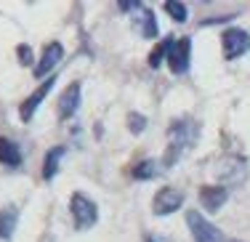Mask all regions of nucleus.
<instances>
[{
    "mask_svg": "<svg viewBox=\"0 0 250 242\" xmlns=\"http://www.w3.org/2000/svg\"><path fill=\"white\" fill-rule=\"evenodd\" d=\"M170 40H173V38H165V40H160V43H157V48H154L152 54H149V67H154V69H157L160 64H163L165 54H168V45H170Z\"/></svg>",
    "mask_w": 250,
    "mask_h": 242,
    "instance_id": "obj_17",
    "label": "nucleus"
},
{
    "mask_svg": "<svg viewBox=\"0 0 250 242\" xmlns=\"http://www.w3.org/2000/svg\"><path fill=\"white\" fill-rule=\"evenodd\" d=\"M16 221H19V208L14 205H5L0 210V240H8L16 229Z\"/></svg>",
    "mask_w": 250,
    "mask_h": 242,
    "instance_id": "obj_14",
    "label": "nucleus"
},
{
    "mask_svg": "<svg viewBox=\"0 0 250 242\" xmlns=\"http://www.w3.org/2000/svg\"><path fill=\"white\" fill-rule=\"evenodd\" d=\"M184 205V192L176 186H165L154 194V202H152V210L154 216H170L173 210H178Z\"/></svg>",
    "mask_w": 250,
    "mask_h": 242,
    "instance_id": "obj_6",
    "label": "nucleus"
},
{
    "mask_svg": "<svg viewBox=\"0 0 250 242\" xmlns=\"http://www.w3.org/2000/svg\"><path fill=\"white\" fill-rule=\"evenodd\" d=\"M197 139H200V125L192 117H178V120H173L168 128V152H165V157H163V165L170 168L173 162H178V157H181L189 146L197 144Z\"/></svg>",
    "mask_w": 250,
    "mask_h": 242,
    "instance_id": "obj_1",
    "label": "nucleus"
},
{
    "mask_svg": "<svg viewBox=\"0 0 250 242\" xmlns=\"http://www.w3.org/2000/svg\"><path fill=\"white\" fill-rule=\"evenodd\" d=\"M163 8H165V14H168L173 21H187V16H189V11H187L184 3H165Z\"/></svg>",
    "mask_w": 250,
    "mask_h": 242,
    "instance_id": "obj_18",
    "label": "nucleus"
},
{
    "mask_svg": "<svg viewBox=\"0 0 250 242\" xmlns=\"http://www.w3.org/2000/svg\"><path fill=\"white\" fill-rule=\"evenodd\" d=\"M80 82H69L67 88H64V93L59 96V117L62 120H69V117L77 112L80 107Z\"/></svg>",
    "mask_w": 250,
    "mask_h": 242,
    "instance_id": "obj_8",
    "label": "nucleus"
},
{
    "mask_svg": "<svg viewBox=\"0 0 250 242\" xmlns=\"http://www.w3.org/2000/svg\"><path fill=\"white\" fill-rule=\"evenodd\" d=\"M157 173H160V162L157 160H144V162H139L133 168V179H139V181H149Z\"/></svg>",
    "mask_w": 250,
    "mask_h": 242,
    "instance_id": "obj_16",
    "label": "nucleus"
},
{
    "mask_svg": "<svg viewBox=\"0 0 250 242\" xmlns=\"http://www.w3.org/2000/svg\"><path fill=\"white\" fill-rule=\"evenodd\" d=\"M69 210H72V218H75V226L80 229V232H85V229H91L93 223L99 221V208L96 202H93L91 197H85V194H72V202H69Z\"/></svg>",
    "mask_w": 250,
    "mask_h": 242,
    "instance_id": "obj_2",
    "label": "nucleus"
},
{
    "mask_svg": "<svg viewBox=\"0 0 250 242\" xmlns=\"http://www.w3.org/2000/svg\"><path fill=\"white\" fill-rule=\"evenodd\" d=\"M189 56H192V40L189 38H173L168 45V67L173 75H184L189 69Z\"/></svg>",
    "mask_w": 250,
    "mask_h": 242,
    "instance_id": "obj_4",
    "label": "nucleus"
},
{
    "mask_svg": "<svg viewBox=\"0 0 250 242\" xmlns=\"http://www.w3.org/2000/svg\"><path fill=\"white\" fill-rule=\"evenodd\" d=\"M128 128H130V133H141V131L146 128V117H144V115H139V112L128 115Z\"/></svg>",
    "mask_w": 250,
    "mask_h": 242,
    "instance_id": "obj_19",
    "label": "nucleus"
},
{
    "mask_svg": "<svg viewBox=\"0 0 250 242\" xmlns=\"http://www.w3.org/2000/svg\"><path fill=\"white\" fill-rule=\"evenodd\" d=\"M226 200H229V189H224V186H202L200 189V202L208 213H216Z\"/></svg>",
    "mask_w": 250,
    "mask_h": 242,
    "instance_id": "obj_9",
    "label": "nucleus"
},
{
    "mask_svg": "<svg viewBox=\"0 0 250 242\" xmlns=\"http://www.w3.org/2000/svg\"><path fill=\"white\" fill-rule=\"evenodd\" d=\"M62 56H64L62 45H59V43H48V45H45V51H43V56H40V61H38V67H35V78L48 75L51 69L62 61Z\"/></svg>",
    "mask_w": 250,
    "mask_h": 242,
    "instance_id": "obj_11",
    "label": "nucleus"
},
{
    "mask_svg": "<svg viewBox=\"0 0 250 242\" xmlns=\"http://www.w3.org/2000/svg\"><path fill=\"white\" fill-rule=\"evenodd\" d=\"M245 173H248L245 160H240V157H226L216 168V176L224 184H240V181H245Z\"/></svg>",
    "mask_w": 250,
    "mask_h": 242,
    "instance_id": "obj_7",
    "label": "nucleus"
},
{
    "mask_svg": "<svg viewBox=\"0 0 250 242\" xmlns=\"http://www.w3.org/2000/svg\"><path fill=\"white\" fill-rule=\"evenodd\" d=\"M62 157H64V146H53L48 155H45V162H43V179H45V181H51L53 176H56Z\"/></svg>",
    "mask_w": 250,
    "mask_h": 242,
    "instance_id": "obj_15",
    "label": "nucleus"
},
{
    "mask_svg": "<svg viewBox=\"0 0 250 242\" xmlns=\"http://www.w3.org/2000/svg\"><path fill=\"white\" fill-rule=\"evenodd\" d=\"M221 43H224V56L229 61H234V59L245 56L250 51V35L240 27H231L221 35Z\"/></svg>",
    "mask_w": 250,
    "mask_h": 242,
    "instance_id": "obj_5",
    "label": "nucleus"
},
{
    "mask_svg": "<svg viewBox=\"0 0 250 242\" xmlns=\"http://www.w3.org/2000/svg\"><path fill=\"white\" fill-rule=\"evenodd\" d=\"M19 56H21V64H32V54H29L27 45H21V48H19Z\"/></svg>",
    "mask_w": 250,
    "mask_h": 242,
    "instance_id": "obj_20",
    "label": "nucleus"
},
{
    "mask_svg": "<svg viewBox=\"0 0 250 242\" xmlns=\"http://www.w3.org/2000/svg\"><path fill=\"white\" fill-rule=\"evenodd\" d=\"M53 82H56V78H48V80H43V82H40V88H38V91H35L32 96H29L27 101L21 104L19 115H21V120H24V122H29V120H32L35 109L40 107V101H43V99H45V93H48L51 88H53Z\"/></svg>",
    "mask_w": 250,
    "mask_h": 242,
    "instance_id": "obj_10",
    "label": "nucleus"
},
{
    "mask_svg": "<svg viewBox=\"0 0 250 242\" xmlns=\"http://www.w3.org/2000/svg\"><path fill=\"white\" fill-rule=\"evenodd\" d=\"M187 223H189V229H192L194 242H229L200 210H187Z\"/></svg>",
    "mask_w": 250,
    "mask_h": 242,
    "instance_id": "obj_3",
    "label": "nucleus"
},
{
    "mask_svg": "<svg viewBox=\"0 0 250 242\" xmlns=\"http://www.w3.org/2000/svg\"><path fill=\"white\" fill-rule=\"evenodd\" d=\"M0 162L8 165V168L21 165V152H19V146H16L11 139H5V136H0Z\"/></svg>",
    "mask_w": 250,
    "mask_h": 242,
    "instance_id": "obj_13",
    "label": "nucleus"
},
{
    "mask_svg": "<svg viewBox=\"0 0 250 242\" xmlns=\"http://www.w3.org/2000/svg\"><path fill=\"white\" fill-rule=\"evenodd\" d=\"M133 29L141 38H157V21H154V14L146 5H139V11L133 16Z\"/></svg>",
    "mask_w": 250,
    "mask_h": 242,
    "instance_id": "obj_12",
    "label": "nucleus"
}]
</instances>
